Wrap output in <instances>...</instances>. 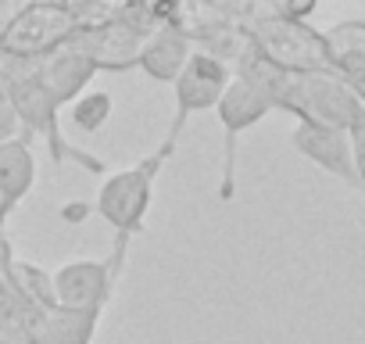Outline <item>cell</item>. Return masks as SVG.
Listing matches in <instances>:
<instances>
[{
	"mask_svg": "<svg viewBox=\"0 0 365 344\" xmlns=\"http://www.w3.org/2000/svg\"><path fill=\"white\" fill-rule=\"evenodd\" d=\"M230 79H233V72H230L226 61H219L215 54L194 47L190 61L182 65V72H179L175 83H172L175 115H172V126H168V133H165V140H161L165 151L175 154V143H179L182 129H187V122H190L197 111H215V104L222 101Z\"/></svg>",
	"mask_w": 365,
	"mask_h": 344,
	"instance_id": "obj_5",
	"label": "cell"
},
{
	"mask_svg": "<svg viewBox=\"0 0 365 344\" xmlns=\"http://www.w3.org/2000/svg\"><path fill=\"white\" fill-rule=\"evenodd\" d=\"M168 158H172V151H165L158 143L136 165L115 168V172H108V176L101 180L93 212L111 226V255H108V262H111V269L118 276L125 269L133 237H140L143 226H147V216H150V205H154V183H158V172L165 168Z\"/></svg>",
	"mask_w": 365,
	"mask_h": 344,
	"instance_id": "obj_1",
	"label": "cell"
},
{
	"mask_svg": "<svg viewBox=\"0 0 365 344\" xmlns=\"http://www.w3.org/2000/svg\"><path fill=\"white\" fill-rule=\"evenodd\" d=\"M19 136H22V122H19L11 101L4 97V90H0V147L11 143V140H19Z\"/></svg>",
	"mask_w": 365,
	"mask_h": 344,
	"instance_id": "obj_14",
	"label": "cell"
},
{
	"mask_svg": "<svg viewBox=\"0 0 365 344\" xmlns=\"http://www.w3.org/2000/svg\"><path fill=\"white\" fill-rule=\"evenodd\" d=\"M0 344H8V340H4V337H0Z\"/></svg>",
	"mask_w": 365,
	"mask_h": 344,
	"instance_id": "obj_17",
	"label": "cell"
},
{
	"mask_svg": "<svg viewBox=\"0 0 365 344\" xmlns=\"http://www.w3.org/2000/svg\"><path fill=\"white\" fill-rule=\"evenodd\" d=\"M290 143L301 158H308L312 165H319L322 172H329V176H336L340 183H347L351 191L361 194L347 129H333V126H322V122H297L294 133H290Z\"/></svg>",
	"mask_w": 365,
	"mask_h": 344,
	"instance_id": "obj_8",
	"label": "cell"
},
{
	"mask_svg": "<svg viewBox=\"0 0 365 344\" xmlns=\"http://www.w3.org/2000/svg\"><path fill=\"white\" fill-rule=\"evenodd\" d=\"M36 187V154L26 136L11 140L0 147V219L8 223V216L29 198Z\"/></svg>",
	"mask_w": 365,
	"mask_h": 344,
	"instance_id": "obj_11",
	"label": "cell"
},
{
	"mask_svg": "<svg viewBox=\"0 0 365 344\" xmlns=\"http://www.w3.org/2000/svg\"><path fill=\"white\" fill-rule=\"evenodd\" d=\"M0 90L11 101L19 122H22V136L33 143L36 136L47 143L51 161L61 168L65 161L83 165L86 172H108V165L79 147H72V140L61 129V108L54 104V97L40 86V79L33 76V61H4L0 58Z\"/></svg>",
	"mask_w": 365,
	"mask_h": 344,
	"instance_id": "obj_2",
	"label": "cell"
},
{
	"mask_svg": "<svg viewBox=\"0 0 365 344\" xmlns=\"http://www.w3.org/2000/svg\"><path fill=\"white\" fill-rule=\"evenodd\" d=\"M111 111H115V97H111L108 90H86L83 97H76V101L68 104V118H72V126H76L79 133H97V129H104L108 118H111Z\"/></svg>",
	"mask_w": 365,
	"mask_h": 344,
	"instance_id": "obj_13",
	"label": "cell"
},
{
	"mask_svg": "<svg viewBox=\"0 0 365 344\" xmlns=\"http://www.w3.org/2000/svg\"><path fill=\"white\" fill-rule=\"evenodd\" d=\"M22 4H26V0H0V44H4V36H8L15 15L22 11Z\"/></svg>",
	"mask_w": 365,
	"mask_h": 344,
	"instance_id": "obj_16",
	"label": "cell"
},
{
	"mask_svg": "<svg viewBox=\"0 0 365 344\" xmlns=\"http://www.w3.org/2000/svg\"><path fill=\"white\" fill-rule=\"evenodd\" d=\"M351 151H354V168H358V183L365 194V115L351 126Z\"/></svg>",
	"mask_w": 365,
	"mask_h": 344,
	"instance_id": "obj_15",
	"label": "cell"
},
{
	"mask_svg": "<svg viewBox=\"0 0 365 344\" xmlns=\"http://www.w3.org/2000/svg\"><path fill=\"white\" fill-rule=\"evenodd\" d=\"M265 115H272V104L251 90L240 79H230L222 101L215 104V118L222 126V176H219V201H233L237 198V151H240V136L247 129H255Z\"/></svg>",
	"mask_w": 365,
	"mask_h": 344,
	"instance_id": "obj_6",
	"label": "cell"
},
{
	"mask_svg": "<svg viewBox=\"0 0 365 344\" xmlns=\"http://www.w3.org/2000/svg\"><path fill=\"white\" fill-rule=\"evenodd\" d=\"M33 76H36L40 86L54 97L58 108H68L76 97L86 93V86L101 76V69H97V61L86 58L83 51L61 47V51H54V54L33 61Z\"/></svg>",
	"mask_w": 365,
	"mask_h": 344,
	"instance_id": "obj_9",
	"label": "cell"
},
{
	"mask_svg": "<svg viewBox=\"0 0 365 344\" xmlns=\"http://www.w3.org/2000/svg\"><path fill=\"white\" fill-rule=\"evenodd\" d=\"M51 283H54L58 308L104 315L115 298L118 273L111 269L108 258H72L51 273Z\"/></svg>",
	"mask_w": 365,
	"mask_h": 344,
	"instance_id": "obj_7",
	"label": "cell"
},
{
	"mask_svg": "<svg viewBox=\"0 0 365 344\" xmlns=\"http://www.w3.org/2000/svg\"><path fill=\"white\" fill-rule=\"evenodd\" d=\"M190 54H194V40L182 33L179 26L161 22V26L140 44V51H136V58H133V69L143 72V76L154 79V83L172 86L175 76L182 72V65L190 61Z\"/></svg>",
	"mask_w": 365,
	"mask_h": 344,
	"instance_id": "obj_10",
	"label": "cell"
},
{
	"mask_svg": "<svg viewBox=\"0 0 365 344\" xmlns=\"http://www.w3.org/2000/svg\"><path fill=\"white\" fill-rule=\"evenodd\" d=\"M93 15H97L93 4H61V0L22 4L4 44H0V58L4 61H40V58L68 47V40Z\"/></svg>",
	"mask_w": 365,
	"mask_h": 344,
	"instance_id": "obj_3",
	"label": "cell"
},
{
	"mask_svg": "<svg viewBox=\"0 0 365 344\" xmlns=\"http://www.w3.org/2000/svg\"><path fill=\"white\" fill-rule=\"evenodd\" d=\"M101 326V315L90 312H68V308H54L43 315L40 333L33 344H93V333Z\"/></svg>",
	"mask_w": 365,
	"mask_h": 344,
	"instance_id": "obj_12",
	"label": "cell"
},
{
	"mask_svg": "<svg viewBox=\"0 0 365 344\" xmlns=\"http://www.w3.org/2000/svg\"><path fill=\"white\" fill-rule=\"evenodd\" d=\"M279 111L294 115L297 122H322L333 129H347L365 115V97L354 83L344 76H290V86L283 93Z\"/></svg>",
	"mask_w": 365,
	"mask_h": 344,
	"instance_id": "obj_4",
	"label": "cell"
}]
</instances>
